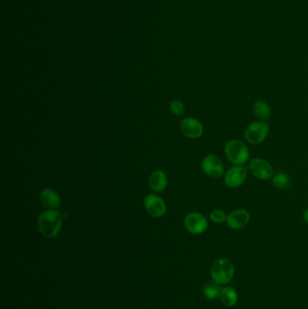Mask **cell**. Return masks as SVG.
<instances>
[{"instance_id": "6da1fadb", "label": "cell", "mask_w": 308, "mask_h": 309, "mask_svg": "<svg viewBox=\"0 0 308 309\" xmlns=\"http://www.w3.org/2000/svg\"><path fill=\"white\" fill-rule=\"evenodd\" d=\"M63 219L64 216L56 210L43 212L38 218V228L42 235L47 239L57 236L62 229Z\"/></svg>"}, {"instance_id": "7a4b0ae2", "label": "cell", "mask_w": 308, "mask_h": 309, "mask_svg": "<svg viewBox=\"0 0 308 309\" xmlns=\"http://www.w3.org/2000/svg\"><path fill=\"white\" fill-rule=\"evenodd\" d=\"M224 152L227 159L234 166H243L249 161V147L240 139L228 141L225 145Z\"/></svg>"}, {"instance_id": "3957f363", "label": "cell", "mask_w": 308, "mask_h": 309, "mask_svg": "<svg viewBox=\"0 0 308 309\" xmlns=\"http://www.w3.org/2000/svg\"><path fill=\"white\" fill-rule=\"evenodd\" d=\"M234 272L235 268L233 264L227 259H217L211 268V275L213 280L220 285H225L231 281Z\"/></svg>"}, {"instance_id": "277c9868", "label": "cell", "mask_w": 308, "mask_h": 309, "mask_svg": "<svg viewBox=\"0 0 308 309\" xmlns=\"http://www.w3.org/2000/svg\"><path fill=\"white\" fill-rule=\"evenodd\" d=\"M269 129V125L266 121L258 120L251 122L245 128V139L251 145L260 144L267 138Z\"/></svg>"}, {"instance_id": "5b68a950", "label": "cell", "mask_w": 308, "mask_h": 309, "mask_svg": "<svg viewBox=\"0 0 308 309\" xmlns=\"http://www.w3.org/2000/svg\"><path fill=\"white\" fill-rule=\"evenodd\" d=\"M201 168L206 176L214 179L221 178L224 173V166L217 154H209L206 156L202 161Z\"/></svg>"}, {"instance_id": "8992f818", "label": "cell", "mask_w": 308, "mask_h": 309, "mask_svg": "<svg viewBox=\"0 0 308 309\" xmlns=\"http://www.w3.org/2000/svg\"><path fill=\"white\" fill-rule=\"evenodd\" d=\"M249 169L254 178L259 180H268L274 176L271 165L263 159H252L249 161Z\"/></svg>"}, {"instance_id": "52a82bcc", "label": "cell", "mask_w": 308, "mask_h": 309, "mask_svg": "<svg viewBox=\"0 0 308 309\" xmlns=\"http://www.w3.org/2000/svg\"><path fill=\"white\" fill-rule=\"evenodd\" d=\"M185 226L192 234H202L207 230L208 221L204 214L191 213L185 218Z\"/></svg>"}, {"instance_id": "ba28073f", "label": "cell", "mask_w": 308, "mask_h": 309, "mask_svg": "<svg viewBox=\"0 0 308 309\" xmlns=\"http://www.w3.org/2000/svg\"><path fill=\"white\" fill-rule=\"evenodd\" d=\"M248 170L243 166H234L224 175V183L230 188H238L244 184Z\"/></svg>"}, {"instance_id": "9c48e42d", "label": "cell", "mask_w": 308, "mask_h": 309, "mask_svg": "<svg viewBox=\"0 0 308 309\" xmlns=\"http://www.w3.org/2000/svg\"><path fill=\"white\" fill-rule=\"evenodd\" d=\"M180 128L184 136L190 139L200 138L204 134L203 124L195 118H184L180 123Z\"/></svg>"}, {"instance_id": "30bf717a", "label": "cell", "mask_w": 308, "mask_h": 309, "mask_svg": "<svg viewBox=\"0 0 308 309\" xmlns=\"http://www.w3.org/2000/svg\"><path fill=\"white\" fill-rule=\"evenodd\" d=\"M250 214L247 210L236 209L227 215L226 223L232 230H240L248 225Z\"/></svg>"}, {"instance_id": "8fae6325", "label": "cell", "mask_w": 308, "mask_h": 309, "mask_svg": "<svg viewBox=\"0 0 308 309\" xmlns=\"http://www.w3.org/2000/svg\"><path fill=\"white\" fill-rule=\"evenodd\" d=\"M144 205L146 212L155 218L162 217L166 214L167 205L163 199L156 195L146 196L144 201Z\"/></svg>"}, {"instance_id": "7c38bea8", "label": "cell", "mask_w": 308, "mask_h": 309, "mask_svg": "<svg viewBox=\"0 0 308 309\" xmlns=\"http://www.w3.org/2000/svg\"><path fill=\"white\" fill-rule=\"evenodd\" d=\"M40 201L42 205L49 210H55L58 208L61 204L59 195L55 190L50 188H46L41 192Z\"/></svg>"}, {"instance_id": "4fadbf2b", "label": "cell", "mask_w": 308, "mask_h": 309, "mask_svg": "<svg viewBox=\"0 0 308 309\" xmlns=\"http://www.w3.org/2000/svg\"><path fill=\"white\" fill-rule=\"evenodd\" d=\"M168 186V178L163 171L157 170L151 174L149 178V187L153 191L163 192Z\"/></svg>"}, {"instance_id": "5bb4252c", "label": "cell", "mask_w": 308, "mask_h": 309, "mask_svg": "<svg viewBox=\"0 0 308 309\" xmlns=\"http://www.w3.org/2000/svg\"><path fill=\"white\" fill-rule=\"evenodd\" d=\"M252 109L254 115L263 121H267L271 117L270 106L264 100H258L255 101Z\"/></svg>"}, {"instance_id": "9a60e30c", "label": "cell", "mask_w": 308, "mask_h": 309, "mask_svg": "<svg viewBox=\"0 0 308 309\" xmlns=\"http://www.w3.org/2000/svg\"><path fill=\"white\" fill-rule=\"evenodd\" d=\"M220 298L222 304L225 306L231 307L233 306L238 301V294L233 288L231 287H223L220 294Z\"/></svg>"}, {"instance_id": "2e32d148", "label": "cell", "mask_w": 308, "mask_h": 309, "mask_svg": "<svg viewBox=\"0 0 308 309\" xmlns=\"http://www.w3.org/2000/svg\"><path fill=\"white\" fill-rule=\"evenodd\" d=\"M221 291H222V288H221L220 284H218L215 281L209 282L204 286L203 293L206 298L215 299L220 296Z\"/></svg>"}, {"instance_id": "e0dca14e", "label": "cell", "mask_w": 308, "mask_h": 309, "mask_svg": "<svg viewBox=\"0 0 308 309\" xmlns=\"http://www.w3.org/2000/svg\"><path fill=\"white\" fill-rule=\"evenodd\" d=\"M272 184L277 189L283 190V189H286L289 187L291 179L287 174L280 172V173H276V175L273 176Z\"/></svg>"}, {"instance_id": "ac0fdd59", "label": "cell", "mask_w": 308, "mask_h": 309, "mask_svg": "<svg viewBox=\"0 0 308 309\" xmlns=\"http://www.w3.org/2000/svg\"><path fill=\"white\" fill-rule=\"evenodd\" d=\"M170 111L176 116H182L185 112V105L181 100H174L169 104Z\"/></svg>"}, {"instance_id": "d6986e66", "label": "cell", "mask_w": 308, "mask_h": 309, "mask_svg": "<svg viewBox=\"0 0 308 309\" xmlns=\"http://www.w3.org/2000/svg\"><path fill=\"white\" fill-rule=\"evenodd\" d=\"M210 219L213 223H222L226 222L227 214L224 211L220 209L213 210L210 214Z\"/></svg>"}, {"instance_id": "ffe728a7", "label": "cell", "mask_w": 308, "mask_h": 309, "mask_svg": "<svg viewBox=\"0 0 308 309\" xmlns=\"http://www.w3.org/2000/svg\"><path fill=\"white\" fill-rule=\"evenodd\" d=\"M303 220H304V222L308 223V209L305 210V211L303 212Z\"/></svg>"}]
</instances>
